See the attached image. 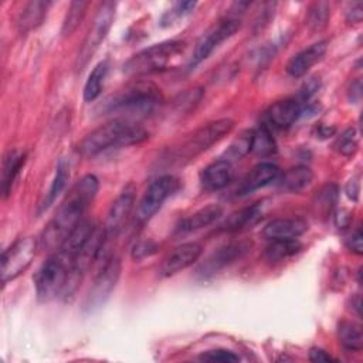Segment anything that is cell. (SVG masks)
Instances as JSON below:
<instances>
[{
    "instance_id": "1",
    "label": "cell",
    "mask_w": 363,
    "mask_h": 363,
    "mask_svg": "<svg viewBox=\"0 0 363 363\" xmlns=\"http://www.w3.org/2000/svg\"><path fill=\"white\" fill-rule=\"evenodd\" d=\"M99 182L94 174L84 176L68 191L58 210L40 235V247L44 251H57L72 230L84 220V213L94 201Z\"/></svg>"
},
{
    "instance_id": "2",
    "label": "cell",
    "mask_w": 363,
    "mask_h": 363,
    "mask_svg": "<svg viewBox=\"0 0 363 363\" xmlns=\"http://www.w3.org/2000/svg\"><path fill=\"white\" fill-rule=\"evenodd\" d=\"M149 138V132L129 119H113L89 132L77 146L79 155L94 157L112 147L139 145Z\"/></svg>"
},
{
    "instance_id": "3",
    "label": "cell",
    "mask_w": 363,
    "mask_h": 363,
    "mask_svg": "<svg viewBox=\"0 0 363 363\" xmlns=\"http://www.w3.org/2000/svg\"><path fill=\"white\" fill-rule=\"evenodd\" d=\"M184 50L186 43L180 40H167L153 44L133 54L123 64V72L128 75H146L167 69L183 55Z\"/></svg>"
},
{
    "instance_id": "4",
    "label": "cell",
    "mask_w": 363,
    "mask_h": 363,
    "mask_svg": "<svg viewBox=\"0 0 363 363\" xmlns=\"http://www.w3.org/2000/svg\"><path fill=\"white\" fill-rule=\"evenodd\" d=\"M234 128V121L230 118H221L213 122H208L194 130L186 140L179 146L170 150L169 160L170 163L184 164L199 156L200 153L210 149L214 143L228 135Z\"/></svg>"
},
{
    "instance_id": "5",
    "label": "cell",
    "mask_w": 363,
    "mask_h": 363,
    "mask_svg": "<svg viewBox=\"0 0 363 363\" xmlns=\"http://www.w3.org/2000/svg\"><path fill=\"white\" fill-rule=\"evenodd\" d=\"M162 102L160 89L149 81H138L126 85L105 102L109 112L149 113Z\"/></svg>"
},
{
    "instance_id": "6",
    "label": "cell",
    "mask_w": 363,
    "mask_h": 363,
    "mask_svg": "<svg viewBox=\"0 0 363 363\" xmlns=\"http://www.w3.org/2000/svg\"><path fill=\"white\" fill-rule=\"evenodd\" d=\"M69 267V261L58 252L52 254L40 267L34 277L35 294L38 301L48 302L57 296H61L68 278Z\"/></svg>"
},
{
    "instance_id": "7",
    "label": "cell",
    "mask_w": 363,
    "mask_h": 363,
    "mask_svg": "<svg viewBox=\"0 0 363 363\" xmlns=\"http://www.w3.org/2000/svg\"><path fill=\"white\" fill-rule=\"evenodd\" d=\"M122 272V264L118 257H109L105 259L104 265L98 271L84 302V309L92 312L101 308L108 298L111 296L112 291L115 289L119 277Z\"/></svg>"
},
{
    "instance_id": "8",
    "label": "cell",
    "mask_w": 363,
    "mask_h": 363,
    "mask_svg": "<svg viewBox=\"0 0 363 363\" xmlns=\"http://www.w3.org/2000/svg\"><path fill=\"white\" fill-rule=\"evenodd\" d=\"M115 17V3L113 1H104L99 4L94 21L85 35L82 47L78 54V69L86 65L91 60L94 52L98 50L101 43L105 40L106 34L109 33Z\"/></svg>"
},
{
    "instance_id": "9",
    "label": "cell",
    "mask_w": 363,
    "mask_h": 363,
    "mask_svg": "<svg viewBox=\"0 0 363 363\" xmlns=\"http://www.w3.org/2000/svg\"><path fill=\"white\" fill-rule=\"evenodd\" d=\"M37 241L33 237H24L14 241L1 252V282L3 285L23 274L34 259Z\"/></svg>"
},
{
    "instance_id": "10",
    "label": "cell",
    "mask_w": 363,
    "mask_h": 363,
    "mask_svg": "<svg viewBox=\"0 0 363 363\" xmlns=\"http://www.w3.org/2000/svg\"><path fill=\"white\" fill-rule=\"evenodd\" d=\"M179 189V180L172 174H164L153 180L146 191L143 193L138 208H136V220L139 223H145L152 218L157 210L163 206V203Z\"/></svg>"
},
{
    "instance_id": "11",
    "label": "cell",
    "mask_w": 363,
    "mask_h": 363,
    "mask_svg": "<svg viewBox=\"0 0 363 363\" xmlns=\"http://www.w3.org/2000/svg\"><path fill=\"white\" fill-rule=\"evenodd\" d=\"M251 241L238 240L218 247L199 265V268L196 269L197 277L206 279L218 274L224 268L241 259L251 250Z\"/></svg>"
},
{
    "instance_id": "12",
    "label": "cell",
    "mask_w": 363,
    "mask_h": 363,
    "mask_svg": "<svg viewBox=\"0 0 363 363\" xmlns=\"http://www.w3.org/2000/svg\"><path fill=\"white\" fill-rule=\"evenodd\" d=\"M240 20L237 17H225L217 24L210 27L196 43L190 58V67H196L203 62L208 55L227 38H230L240 28Z\"/></svg>"
},
{
    "instance_id": "13",
    "label": "cell",
    "mask_w": 363,
    "mask_h": 363,
    "mask_svg": "<svg viewBox=\"0 0 363 363\" xmlns=\"http://www.w3.org/2000/svg\"><path fill=\"white\" fill-rule=\"evenodd\" d=\"M135 196H136V189L132 183H129L122 189V191L113 200V203L111 204L109 211H108L106 223L104 225L106 238H112L122 231V228L125 227V224L133 210Z\"/></svg>"
},
{
    "instance_id": "14",
    "label": "cell",
    "mask_w": 363,
    "mask_h": 363,
    "mask_svg": "<svg viewBox=\"0 0 363 363\" xmlns=\"http://www.w3.org/2000/svg\"><path fill=\"white\" fill-rule=\"evenodd\" d=\"M203 248L199 242H184L173 248L159 267V274L162 277H172L180 271L191 267L201 255Z\"/></svg>"
},
{
    "instance_id": "15",
    "label": "cell",
    "mask_w": 363,
    "mask_h": 363,
    "mask_svg": "<svg viewBox=\"0 0 363 363\" xmlns=\"http://www.w3.org/2000/svg\"><path fill=\"white\" fill-rule=\"evenodd\" d=\"M326 50H328V41L320 40L301 50L299 52L294 54L285 65L288 75L294 78L303 77L316 62H319L323 58V55L326 54Z\"/></svg>"
},
{
    "instance_id": "16",
    "label": "cell",
    "mask_w": 363,
    "mask_h": 363,
    "mask_svg": "<svg viewBox=\"0 0 363 363\" xmlns=\"http://www.w3.org/2000/svg\"><path fill=\"white\" fill-rule=\"evenodd\" d=\"M308 230V223L301 217L275 218L265 224L262 235L267 240H292L301 237Z\"/></svg>"
},
{
    "instance_id": "17",
    "label": "cell",
    "mask_w": 363,
    "mask_h": 363,
    "mask_svg": "<svg viewBox=\"0 0 363 363\" xmlns=\"http://www.w3.org/2000/svg\"><path fill=\"white\" fill-rule=\"evenodd\" d=\"M234 177L233 164L225 159H218L210 163L200 176L201 186L206 190H221L227 187Z\"/></svg>"
},
{
    "instance_id": "18",
    "label": "cell",
    "mask_w": 363,
    "mask_h": 363,
    "mask_svg": "<svg viewBox=\"0 0 363 363\" xmlns=\"http://www.w3.org/2000/svg\"><path fill=\"white\" fill-rule=\"evenodd\" d=\"M302 113V105L296 98H285L272 104L267 112L269 123L277 128L291 126Z\"/></svg>"
},
{
    "instance_id": "19",
    "label": "cell",
    "mask_w": 363,
    "mask_h": 363,
    "mask_svg": "<svg viewBox=\"0 0 363 363\" xmlns=\"http://www.w3.org/2000/svg\"><path fill=\"white\" fill-rule=\"evenodd\" d=\"M278 174H279V169L275 164H272L269 162L258 163L244 177L240 191H241V194H247L257 189H261V187L269 184L271 182H274L278 177Z\"/></svg>"
},
{
    "instance_id": "20",
    "label": "cell",
    "mask_w": 363,
    "mask_h": 363,
    "mask_svg": "<svg viewBox=\"0 0 363 363\" xmlns=\"http://www.w3.org/2000/svg\"><path fill=\"white\" fill-rule=\"evenodd\" d=\"M51 6L50 1H43V0H33L28 1L20 11L17 17V30L21 34H26L31 30H35L38 26L43 24L48 7Z\"/></svg>"
},
{
    "instance_id": "21",
    "label": "cell",
    "mask_w": 363,
    "mask_h": 363,
    "mask_svg": "<svg viewBox=\"0 0 363 363\" xmlns=\"http://www.w3.org/2000/svg\"><path fill=\"white\" fill-rule=\"evenodd\" d=\"M223 214V208L218 204H208L196 213L186 217L177 227V231L182 234L193 233L197 230H201L210 224H213L216 220H218Z\"/></svg>"
},
{
    "instance_id": "22",
    "label": "cell",
    "mask_w": 363,
    "mask_h": 363,
    "mask_svg": "<svg viewBox=\"0 0 363 363\" xmlns=\"http://www.w3.org/2000/svg\"><path fill=\"white\" fill-rule=\"evenodd\" d=\"M262 214V203H254L248 207H244L241 210L234 211L230 214L225 221L220 225L221 231L227 233H234L238 230H242L248 225H252L254 223L258 221V218Z\"/></svg>"
},
{
    "instance_id": "23",
    "label": "cell",
    "mask_w": 363,
    "mask_h": 363,
    "mask_svg": "<svg viewBox=\"0 0 363 363\" xmlns=\"http://www.w3.org/2000/svg\"><path fill=\"white\" fill-rule=\"evenodd\" d=\"M312 180H313V172L311 170V167L298 164V166L288 169L282 174V177L279 180V186L285 191L298 193V191H302L303 189H306L312 183Z\"/></svg>"
},
{
    "instance_id": "24",
    "label": "cell",
    "mask_w": 363,
    "mask_h": 363,
    "mask_svg": "<svg viewBox=\"0 0 363 363\" xmlns=\"http://www.w3.org/2000/svg\"><path fill=\"white\" fill-rule=\"evenodd\" d=\"M69 177V167L67 164L65 160H60L55 169V174L52 177V182L48 187V190L45 191L43 200L38 204L37 208V214H43L44 211H47V208L55 201V199L61 194V191L65 189L67 180Z\"/></svg>"
},
{
    "instance_id": "25",
    "label": "cell",
    "mask_w": 363,
    "mask_h": 363,
    "mask_svg": "<svg viewBox=\"0 0 363 363\" xmlns=\"http://www.w3.org/2000/svg\"><path fill=\"white\" fill-rule=\"evenodd\" d=\"M26 160V155L20 153L17 150H9L3 157V166H1V193L3 197H7L11 186L23 167Z\"/></svg>"
},
{
    "instance_id": "26",
    "label": "cell",
    "mask_w": 363,
    "mask_h": 363,
    "mask_svg": "<svg viewBox=\"0 0 363 363\" xmlns=\"http://www.w3.org/2000/svg\"><path fill=\"white\" fill-rule=\"evenodd\" d=\"M337 339L340 346L349 352H359L363 346L362 328L356 322L342 320L337 325Z\"/></svg>"
},
{
    "instance_id": "27",
    "label": "cell",
    "mask_w": 363,
    "mask_h": 363,
    "mask_svg": "<svg viewBox=\"0 0 363 363\" xmlns=\"http://www.w3.org/2000/svg\"><path fill=\"white\" fill-rule=\"evenodd\" d=\"M302 250V244L296 240H271V242L265 248V258L271 262H281L294 255H296Z\"/></svg>"
},
{
    "instance_id": "28",
    "label": "cell",
    "mask_w": 363,
    "mask_h": 363,
    "mask_svg": "<svg viewBox=\"0 0 363 363\" xmlns=\"http://www.w3.org/2000/svg\"><path fill=\"white\" fill-rule=\"evenodd\" d=\"M106 74H108V62L106 61H101L92 68V71L88 75V79L84 85V101L85 102H92L99 96L102 86H104V81L106 78Z\"/></svg>"
},
{
    "instance_id": "29",
    "label": "cell",
    "mask_w": 363,
    "mask_h": 363,
    "mask_svg": "<svg viewBox=\"0 0 363 363\" xmlns=\"http://www.w3.org/2000/svg\"><path fill=\"white\" fill-rule=\"evenodd\" d=\"M88 6H89L88 1H82V0L71 1L69 7L67 10V14L62 20V26H61V34L64 37L71 35L79 27V24L82 23V20L86 14Z\"/></svg>"
},
{
    "instance_id": "30",
    "label": "cell",
    "mask_w": 363,
    "mask_h": 363,
    "mask_svg": "<svg viewBox=\"0 0 363 363\" xmlns=\"http://www.w3.org/2000/svg\"><path fill=\"white\" fill-rule=\"evenodd\" d=\"M251 152L259 157L271 156L277 152L275 140L269 132V129L265 125H261L259 128L252 130V145Z\"/></svg>"
},
{
    "instance_id": "31",
    "label": "cell",
    "mask_w": 363,
    "mask_h": 363,
    "mask_svg": "<svg viewBox=\"0 0 363 363\" xmlns=\"http://www.w3.org/2000/svg\"><path fill=\"white\" fill-rule=\"evenodd\" d=\"M330 18V7L326 1H315L306 13V26L311 31L319 33L326 28Z\"/></svg>"
},
{
    "instance_id": "32",
    "label": "cell",
    "mask_w": 363,
    "mask_h": 363,
    "mask_svg": "<svg viewBox=\"0 0 363 363\" xmlns=\"http://www.w3.org/2000/svg\"><path fill=\"white\" fill-rule=\"evenodd\" d=\"M252 145V130H242L228 146L224 156L221 159L228 160L230 163L233 160H240L244 156H247L251 152Z\"/></svg>"
},
{
    "instance_id": "33",
    "label": "cell",
    "mask_w": 363,
    "mask_h": 363,
    "mask_svg": "<svg viewBox=\"0 0 363 363\" xmlns=\"http://www.w3.org/2000/svg\"><path fill=\"white\" fill-rule=\"evenodd\" d=\"M335 147L337 152L346 157L353 156L357 152L359 143H357V133L354 128H347L336 140Z\"/></svg>"
},
{
    "instance_id": "34",
    "label": "cell",
    "mask_w": 363,
    "mask_h": 363,
    "mask_svg": "<svg viewBox=\"0 0 363 363\" xmlns=\"http://www.w3.org/2000/svg\"><path fill=\"white\" fill-rule=\"evenodd\" d=\"M336 199H337V189H336V186L335 184H326L316 194L318 210L323 216H328L332 211L333 206L336 204Z\"/></svg>"
},
{
    "instance_id": "35",
    "label": "cell",
    "mask_w": 363,
    "mask_h": 363,
    "mask_svg": "<svg viewBox=\"0 0 363 363\" xmlns=\"http://www.w3.org/2000/svg\"><path fill=\"white\" fill-rule=\"evenodd\" d=\"M203 98V89L201 88H193V89H187L186 92L180 94L176 101H174V106L177 108L179 112H190L191 109H194L200 101Z\"/></svg>"
},
{
    "instance_id": "36",
    "label": "cell",
    "mask_w": 363,
    "mask_h": 363,
    "mask_svg": "<svg viewBox=\"0 0 363 363\" xmlns=\"http://www.w3.org/2000/svg\"><path fill=\"white\" fill-rule=\"evenodd\" d=\"M200 360H207V362H221V363H234L238 362L240 357L231 350L227 349H214V350H207L200 354Z\"/></svg>"
},
{
    "instance_id": "37",
    "label": "cell",
    "mask_w": 363,
    "mask_h": 363,
    "mask_svg": "<svg viewBox=\"0 0 363 363\" xmlns=\"http://www.w3.org/2000/svg\"><path fill=\"white\" fill-rule=\"evenodd\" d=\"M346 247L357 254V255H362L363 254V234H362V230L360 227H357L354 230V233L350 234V237L346 240Z\"/></svg>"
},
{
    "instance_id": "38",
    "label": "cell",
    "mask_w": 363,
    "mask_h": 363,
    "mask_svg": "<svg viewBox=\"0 0 363 363\" xmlns=\"http://www.w3.org/2000/svg\"><path fill=\"white\" fill-rule=\"evenodd\" d=\"M363 18V3L354 1L346 10V21L349 24H359Z\"/></svg>"
},
{
    "instance_id": "39",
    "label": "cell",
    "mask_w": 363,
    "mask_h": 363,
    "mask_svg": "<svg viewBox=\"0 0 363 363\" xmlns=\"http://www.w3.org/2000/svg\"><path fill=\"white\" fill-rule=\"evenodd\" d=\"M318 88H319V79H316V78H309L303 85H302V88H301V91H299V102L302 104V102H308V99L318 91Z\"/></svg>"
},
{
    "instance_id": "40",
    "label": "cell",
    "mask_w": 363,
    "mask_h": 363,
    "mask_svg": "<svg viewBox=\"0 0 363 363\" xmlns=\"http://www.w3.org/2000/svg\"><path fill=\"white\" fill-rule=\"evenodd\" d=\"M156 245L150 241H142V242H138L135 247H133V251H132V255L133 258L136 259H140V258H145L153 252H156Z\"/></svg>"
},
{
    "instance_id": "41",
    "label": "cell",
    "mask_w": 363,
    "mask_h": 363,
    "mask_svg": "<svg viewBox=\"0 0 363 363\" xmlns=\"http://www.w3.org/2000/svg\"><path fill=\"white\" fill-rule=\"evenodd\" d=\"M309 360L315 362V363H320V362H336L335 357H332L326 350L320 349V347H312L309 350Z\"/></svg>"
},
{
    "instance_id": "42",
    "label": "cell",
    "mask_w": 363,
    "mask_h": 363,
    "mask_svg": "<svg viewBox=\"0 0 363 363\" xmlns=\"http://www.w3.org/2000/svg\"><path fill=\"white\" fill-rule=\"evenodd\" d=\"M196 4H197L196 1H177L173 6L172 14H174L176 17H183V16L189 14L190 11H193Z\"/></svg>"
},
{
    "instance_id": "43",
    "label": "cell",
    "mask_w": 363,
    "mask_h": 363,
    "mask_svg": "<svg viewBox=\"0 0 363 363\" xmlns=\"http://www.w3.org/2000/svg\"><path fill=\"white\" fill-rule=\"evenodd\" d=\"M345 193L346 196L353 200V201H357L359 199V193H360V184H359V179L357 177H353L347 182L346 187H345Z\"/></svg>"
},
{
    "instance_id": "44",
    "label": "cell",
    "mask_w": 363,
    "mask_h": 363,
    "mask_svg": "<svg viewBox=\"0 0 363 363\" xmlns=\"http://www.w3.org/2000/svg\"><path fill=\"white\" fill-rule=\"evenodd\" d=\"M350 223H352V214H350V211L342 208V210H339V211L336 213V216H335V224H336L337 228H342V230H343V228H347V227L350 225Z\"/></svg>"
},
{
    "instance_id": "45",
    "label": "cell",
    "mask_w": 363,
    "mask_h": 363,
    "mask_svg": "<svg viewBox=\"0 0 363 363\" xmlns=\"http://www.w3.org/2000/svg\"><path fill=\"white\" fill-rule=\"evenodd\" d=\"M347 96H349V101L353 102V104H356L360 99V96H362V82H360V79H356L350 84V86L347 89Z\"/></svg>"
},
{
    "instance_id": "46",
    "label": "cell",
    "mask_w": 363,
    "mask_h": 363,
    "mask_svg": "<svg viewBox=\"0 0 363 363\" xmlns=\"http://www.w3.org/2000/svg\"><path fill=\"white\" fill-rule=\"evenodd\" d=\"M336 132V128L335 126H326V125H320L318 128V136L322 138V139H326V138H330L333 136Z\"/></svg>"
},
{
    "instance_id": "47",
    "label": "cell",
    "mask_w": 363,
    "mask_h": 363,
    "mask_svg": "<svg viewBox=\"0 0 363 363\" xmlns=\"http://www.w3.org/2000/svg\"><path fill=\"white\" fill-rule=\"evenodd\" d=\"M362 305V302H360V295H356L353 299H352V306H353V309H354V312L357 313V316H360L362 315V312H360V306Z\"/></svg>"
}]
</instances>
